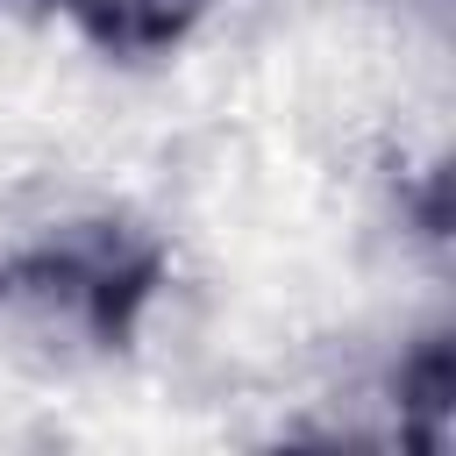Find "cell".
<instances>
[{
  "instance_id": "2",
  "label": "cell",
  "mask_w": 456,
  "mask_h": 456,
  "mask_svg": "<svg viewBox=\"0 0 456 456\" xmlns=\"http://www.w3.org/2000/svg\"><path fill=\"white\" fill-rule=\"evenodd\" d=\"M100 50L114 57H150V50H171L207 0H57Z\"/></svg>"
},
{
  "instance_id": "1",
  "label": "cell",
  "mask_w": 456,
  "mask_h": 456,
  "mask_svg": "<svg viewBox=\"0 0 456 456\" xmlns=\"http://www.w3.org/2000/svg\"><path fill=\"white\" fill-rule=\"evenodd\" d=\"M164 285V249L128 221H71L0 264V306L71 321L93 349H128L142 306Z\"/></svg>"
}]
</instances>
